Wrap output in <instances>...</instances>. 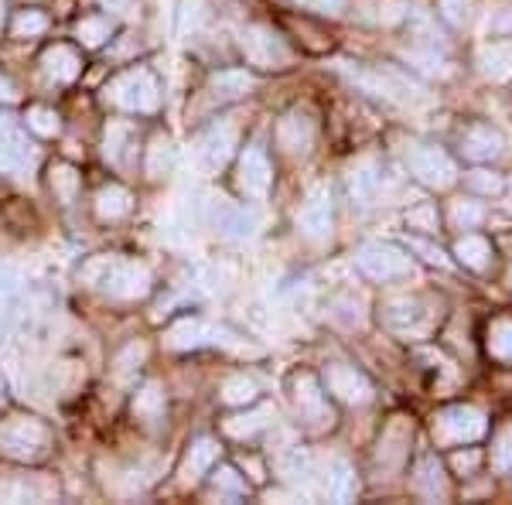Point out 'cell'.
<instances>
[{
	"label": "cell",
	"instance_id": "25",
	"mask_svg": "<svg viewBox=\"0 0 512 505\" xmlns=\"http://www.w3.org/2000/svg\"><path fill=\"white\" fill-rule=\"evenodd\" d=\"M355 488V475L349 471V465H335V475H332V485H328V495L338 502H345Z\"/></svg>",
	"mask_w": 512,
	"mask_h": 505
},
{
	"label": "cell",
	"instance_id": "17",
	"mask_svg": "<svg viewBox=\"0 0 512 505\" xmlns=\"http://www.w3.org/2000/svg\"><path fill=\"white\" fill-rule=\"evenodd\" d=\"M478 69L489 79H506L512 76V45L509 41H495V45H485L478 52Z\"/></svg>",
	"mask_w": 512,
	"mask_h": 505
},
{
	"label": "cell",
	"instance_id": "7",
	"mask_svg": "<svg viewBox=\"0 0 512 505\" xmlns=\"http://www.w3.org/2000/svg\"><path fill=\"white\" fill-rule=\"evenodd\" d=\"M113 86H123L130 89V93H113L120 106H127V110H158L161 96H158V82H154L151 72H123V76L113 82Z\"/></svg>",
	"mask_w": 512,
	"mask_h": 505
},
{
	"label": "cell",
	"instance_id": "37",
	"mask_svg": "<svg viewBox=\"0 0 512 505\" xmlns=\"http://www.w3.org/2000/svg\"><path fill=\"white\" fill-rule=\"evenodd\" d=\"M0 96H4V99H11L14 93H11V82H7V79H0Z\"/></svg>",
	"mask_w": 512,
	"mask_h": 505
},
{
	"label": "cell",
	"instance_id": "38",
	"mask_svg": "<svg viewBox=\"0 0 512 505\" xmlns=\"http://www.w3.org/2000/svg\"><path fill=\"white\" fill-rule=\"evenodd\" d=\"M509 284H512V273H509Z\"/></svg>",
	"mask_w": 512,
	"mask_h": 505
},
{
	"label": "cell",
	"instance_id": "2",
	"mask_svg": "<svg viewBox=\"0 0 512 505\" xmlns=\"http://www.w3.org/2000/svg\"><path fill=\"white\" fill-rule=\"evenodd\" d=\"M489 434V420L475 407H448L434 417V441L444 447L475 444Z\"/></svg>",
	"mask_w": 512,
	"mask_h": 505
},
{
	"label": "cell",
	"instance_id": "27",
	"mask_svg": "<svg viewBox=\"0 0 512 505\" xmlns=\"http://www.w3.org/2000/svg\"><path fill=\"white\" fill-rule=\"evenodd\" d=\"M437 7H441V18L451 24V28H461V24L468 21V7H472V0H437Z\"/></svg>",
	"mask_w": 512,
	"mask_h": 505
},
{
	"label": "cell",
	"instance_id": "33",
	"mask_svg": "<svg viewBox=\"0 0 512 505\" xmlns=\"http://www.w3.org/2000/svg\"><path fill=\"white\" fill-rule=\"evenodd\" d=\"M24 31H45V18H41L38 11H28V14H18V21H14V35H24Z\"/></svg>",
	"mask_w": 512,
	"mask_h": 505
},
{
	"label": "cell",
	"instance_id": "32",
	"mask_svg": "<svg viewBox=\"0 0 512 505\" xmlns=\"http://www.w3.org/2000/svg\"><path fill=\"white\" fill-rule=\"evenodd\" d=\"M253 393L256 389L250 379H233V383L226 386V403H250Z\"/></svg>",
	"mask_w": 512,
	"mask_h": 505
},
{
	"label": "cell",
	"instance_id": "3",
	"mask_svg": "<svg viewBox=\"0 0 512 505\" xmlns=\"http://www.w3.org/2000/svg\"><path fill=\"white\" fill-rule=\"evenodd\" d=\"M355 267L366 273L369 280H379V284H390V280H400L414 270V260H410L403 250H396L390 243H369L355 253Z\"/></svg>",
	"mask_w": 512,
	"mask_h": 505
},
{
	"label": "cell",
	"instance_id": "13",
	"mask_svg": "<svg viewBox=\"0 0 512 505\" xmlns=\"http://www.w3.org/2000/svg\"><path fill=\"white\" fill-rule=\"evenodd\" d=\"M383 318L386 325L396 328V331H420L427 328V311H420V301L417 297H396V301H390L383 308Z\"/></svg>",
	"mask_w": 512,
	"mask_h": 505
},
{
	"label": "cell",
	"instance_id": "4",
	"mask_svg": "<svg viewBox=\"0 0 512 505\" xmlns=\"http://www.w3.org/2000/svg\"><path fill=\"white\" fill-rule=\"evenodd\" d=\"M239 192L246 198H253V202H260V198H267L270 192V181H274V171H270V161H267V151H263L260 144L246 147L243 157H239Z\"/></svg>",
	"mask_w": 512,
	"mask_h": 505
},
{
	"label": "cell",
	"instance_id": "1",
	"mask_svg": "<svg viewBox=\"0 0 512 505\" xmlns=\"http://www.w3.org/2000/svg\"><path fill=\"white\" fill-rule=\"evenodd\" d=\"M407 168L427 188H451L458 181V168H454L451 154L437 144H427V140H414L407 147Z\"/></svg>",
	"mask_w": 512,
	"mask_h": 505
},
{
	"label": "cell",
	"instance_id": "10",
	"mask_svg": "<svg viewBox=\"0 0 512 505\" xmlns=\"http://www.w3.org/2000/svg\"><path fill=\"white\" fill-rule=\"evenodd\" d=\"M294 403H297V413H301L308 424H315V427L332 424V410H328V403H325V393H321V386L311 376L294 379Z\"/></svg>",
	"mask_w": 512,
	"mask_h": 505
},
{
	"label": "cell",
	"instance_id": "31",
	"mask_svg": "<svg viewBox=\"0 0 512 505\" xmlns=\"http://www.w3.org/2000/svg\"><path fill=\"white\" fill-rule=\"evenodd\" d=\"M301 11H315V14H342L345 0H294Z\"/></svg>",
	"mask_w": 512,
	"mask_h": 505
},
{
	"label": "cell",
	"instance_id": "23",
	"mask_svg": "<svg viewBox=\"0 0 512 505\" xmlns=\"http://www.w3.org/2000/svg\"><path fill=\"white\" fill-rule=\"evenodd\" d=\"M465 185L472 188V192H478V195H495V192H502V178L495 175V171H489V168L468 171V175H465Z\"/></svg>",
	"mask_w": 512,
	"mask_h": 505
},
{
	"label": "cell",
	"instance_id": "35",
	"mask_svg": "<svg viewBox=\"0 0 512 505\" xmlns=\"http://www.w3.org/2000/svg\"><path fill=\"white\" fill-rule=\"evenodd\" d=\"M14 311V291L11 287H0V321H7Z\"/></svg>",
	"mask_w": 512,
	"mask_h": 505
},
{
	"label": "cell",
	"instance_id": "34",
	"mask_svg": "<svg viewBox=\"0 0 512 505\" xmlns=\"http://www.w3.org/2000/svg\"><path fill=\"white\" fill-rule=\"evenodd\" d=\"M216 488H222V492H233V495H243L246 492V485L239 482V478L229 468H222L219 475H216Z\"/></svg>",
	"mask_w": 512,
	"mask_h": 505
},
{
	"label": "cell",
	"instance_id": "28",
	"mask_svg": "<svg viewBox=\"0 0 512 505\" xmlns=\"http://www.w3.org/2000/svg\"><path fill=\"white\" fill-rule=\"evenodd\" d=\"M410 250H414V253H420V256H424V260H427V263H434V267H441V270H451V260H448V256H444V253H441V246L427 243V239L414 236V239H410Z\"/></svg>",
	"mask_w": 512,
	"mask_h": 505
},
{
	"label": "cell",
	"instance_id": "5",
	"mask_svg": "<svg viewBox=\"0 0 512 505\" xmlns=\"http://www.w3.org/2000/svg\"><path fill=\"white\" fill-rule=\"evenodd\" d=\"M243 52H246V59L253 65H260V69H284V65L291 62L287 45L270 28H246Z\"/></svg>",
	"mask_w": 512,
	"mask_h": 505
},
{
	"label": "cell",
	"instance_id": "24",
	"mask_svg": "<svg viewBox=\"0 0 512 505\" xmlns=\"http://www.w3.org/2000/svg\"><path fill=\"white\" fill-rule=\"evenodd\" d=\"M216 458H219V447H216V444H212V441H205V437H202V441H195L192 454H188V471H195L192 478L202 475V471L209 468Z\"/></svg>",
	"mask_w": 512,
	"mask_h": 505
},
{
	"label": "cell",
	"instance_id": "21",
	"mask_svg": "<svg viewBox=\"0 0 512 505\" xmlns=\"http://www.w3.org/2000/svg\"><path fill=\"white\" fill-rule=\"evenodd\" d=\"M492 468L512 471V424H506L492 437Z\"/></svg>",
	"mask_w": 512,
	"mask_h": 505
},
{
	"label": "cell",
	"instance_id": "6",
	"mask_svg": "<svg viewBox=\"0 0 512 505\" xmlns=\"http://www.w3.org/2000/svg\"><path fill=\"white\" fill-rule=\"evenodd\" d=\"M345 76H349L355 86H362L366 89V93H373V96H383V99H403L407 93H414V82L410 79H403L400 72H383V69H349V65H345Z\"/></svg>",
	"mask_w": 512,
	"mask_h": 505
},
{
	"label": "cell",
	"instance_id": "30",
	"mask_svg": "<svg viewBox=\"0 0 512 505\" xmlns=\"http://www.w3.org/2000/svg\"><path fill=\"white\" fill-rule=\"evenodd\" d=\"M478 465H482V454H478L475 447H465V451L451 454V468L458 471V475H475Z\"/></svg>",
	"mask_w": 512,
	"mask_h": 505
},
{
	"label": "cell",
	"instance_id": "16",
	"mask_svg": "<svg viewBox=\"0 0 512 505\" xmlns=\"http://www.w3.org/2000/svg\"><path fill=\"white\" fill-rule=\"evenodd\" d=\"M277 140L287 154H304L311 147V140H315V127H311V120H304L294 113V117H287L277 127Z\"/></svg>",
	"mask_w": 512,
	"mask_h": 505
},
{
	"label": "cell",
	"instance_id": "36",
	"mask_svg": "<svg viewBox=\"0 0 512 505\" xmlns=\"http://www.w3.org/2000/svg\"><path fill=\"white\" fill-rule=\"evenodd\" d=\"M492 28H495V35H509V31H512V14H506V18H499V21L492 24Z\"/></svg>",
	"mask_w": 512,
	"mask_h": 505
},
{
	"label": "cell",
	"instance_id": "22",
	"mask_svg": "<svg viewBox=\"0 0 512 505\" xmlns=\"http://www.w3.org/2000/svg\"><path fill=\"white\" fill-rule=\"evenodd\" d=\"M482 219H485V212L478 202H465V198H458V202L451 205V226L454 229H475Z\"/></svg>",
	"mask_w": 512,
	"mask_h": 505
},
{
	"label": "cell",
	"instance_id": "19",
	"mask_svg": "<svg viewBox=\"0 0 512 505\" xmlns=\"http://www.w3.org/2000/svg\"><path fill=\"white\" fill-rule=\"evenodd\" d=\"M485 352L502 366H512V318H495L485 331Z\"/></svg>",
	"mask_w": 512,
	"mask_h": 505
},
{
	"label": "cell",
	"instance_id": "8",
	"mask_svg": "<svg viewBox=\"0 0 512 505\" xmlns=\"http://www.w3.org/2000/svg\"><path fill=\"white\" fill-rule=\"evenodd\" d=\"M325 386H328V393H335L338 400H345V403H369L373 400V386H369V379L362 376L359 369H352V366H328L325 372Z\"/></svg>",
	"mask_w": 512,
	"mask_h": 505
},
{
	"label": "cell",
	"instance_id": "29",
	"mask_svg": "<svg viewBox=\"0 0 512 505\" xmlns=\"http://www.w3.org/2000/svg\"><path fill=\"white\" fill-rule=\"evenodd\" d=\"M28 127L35 130V134H55V130H59V117H55L52 110H45V106H35V110L28 113Z\"/></svg>",
	"mask_w": 512,
	"mask_h": 505
},
{
	"label": "cell",
	"instance_id": "9",
	"mask_svg": "<svg viewBox=\"0 0 512 505\" xmlns=\"http://www.w3.org/2000/svg\"><path fill=\"white\" fill-rule=\"evenodd\" d=\"M297 226H301V233L308 239H325L332 233V195H328V188L311 192L301 215H297Z\"/></svg>",
	"mask_w": 512,
	"mask_h": 505
},
{
	"label": "cell",
	"instance_id": "20",
	"mask_svg": "<svg viewBox=\"0 0 512 505\" xmlns=\"http://www.w3.org/2000/svg\"><path fill=\"white\" fill-rule=\"evenodd\" d=\"M403 62L414 65L420 72H427V76H448V62H444L434 48H407V52H403Z\"/></svg>",
	"mask_w": 512,
	"mask_h": 505
},
{
	"label": "cell",
	"instance_id": "12",
	"mask_svg": "<svg viewBox=\"0 0 512 505\" xmlns=\"http://www.w3.org/2000/svg\"><path fill=\"white\" fill-rule=\"evenodd\" d=\"M461 154L472 161H495L502 154V134L492 130L489 123H475L461 134Z\"/></svg>",
	"mask_w": 512,
	"mask_h": 505
},
{
	"label": "cell",
	"instance_id": "15",
	"mask_svg": "<svg viewBox=\"0 0 512 505\" xmlns=\"http://www.w3.org/2000/svg\"><path fill=\"white\" fill-rule=\"evenodd\" d=\"M233 144H236V127H229V123L212 127L209 134L202 137V161L209 164V168H222L229 151H233Z\"/></svg>",
	"mask_w": 512,
	"mask_h": 505
},
{
	"label": "cell",
	"instance_id": "14",
	"mask_svg": "<svg viewBox=\"0 0 512 505\" xmlns=\"http://www.w3.org/2000/svg\"><path fill=\"white\" fill-rule=\"evenodd\" d=\"M454 256H458L461 263H465L468 270H475V273H485L492 267V243L485 236H475V233H465L454 243Z\"/></svg>",
	"mask_w": 512,
	"mask_h": 505
},
{
	"label": "cell",
	"instance_id": "11",
	"mask_svg": "<svg viewBox=\"0 0 512 505\" xmlns=\"http://www.w3.org/2000/svg\"><path fill=\"white\" fill-rule=\"evenodd\" d=\"M410 485H414V492L420 495V499L427 502H441L448 499V475H444L441 461L434 458V454H424V458L414 465V478H410Z\"/></svg>",
	"mask_w": 512,
	"mask_h": 505
},
{
	"label": "cell",
	"instance_id": "26",
	"mask_svg": "<svg viewBox=\"0 0 512 505\" xmlns=\"http://www.w3.org/2000/svg\"><path fill=\"white\" fill-rule=\"evenodd\" d=\"M407 226L417 229V233H434V229H437V209H434V205H417V209H410V215H407Z\"/></svg>",
	"mask_w": 512,
	"mask_h": 505
},
{
	"label": "cell",
	"instance_id": "18",
	"mask_svg": "<svg viewBox=\"0 0 512 505\" xmlns=\"http://www.w3.org/2000/svg\"><path fill=\"white\" fill-rule=\"evenodd\" d=\"M379 185H383V175H379V168H376L373 161L359 164V168L352 171V178H349L352 198L359 205H373L376 195H379Z\"/></svg>",
	"mask_w": 512,
	"mask_h": 505
}]
</instances>
